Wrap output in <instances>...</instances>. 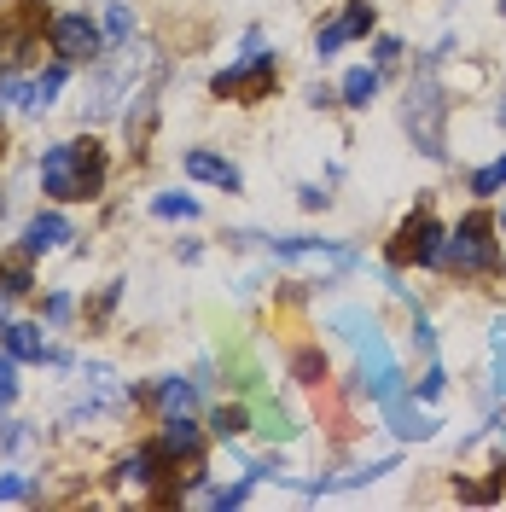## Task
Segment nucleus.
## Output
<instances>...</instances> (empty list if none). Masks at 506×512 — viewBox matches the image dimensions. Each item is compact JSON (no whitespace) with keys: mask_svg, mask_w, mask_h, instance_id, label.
Masks as SVG:
<instances>
[{"mask_svg":"<svg viewBox=\"0 0 506 512\" xmlns=\"http://www.w3.org/2000/svg\"><path fill=\"white\" fill-rule=\"evenodd\" d=\"M274 82H280V59L262 47V35H245V59H233L227 70L210 76V94L216 99H239V105H262V99L274 94Z\"/></svg>","mask_w":506,"mask_h":512,"instance_id":"5","label":"nucleus"},{"mask_svg":"<svg viewBox=\"0 0 506 512\" xmlns=\"http://www.w3.org/2000/svg\"><path fill=\"white\" fill-rule=\"evenodd\" d=\"M152 210L169 216V222H192V216H198V198H192V192H158V198H152Z\"/></svg>","mask_w":506,"mask_h":512,"instance_id":"18","label":"nucleus"},{"mask_svg":"<svg viewBox=\"0 0 506 512\" xmlns=\"http://www.w3.org/2000/svg\"><path fill=\"white\" fill-rule=\"evenodd\" d=\"M64 239H70V222H64L59 210H41V216H30V227H24V256L59 251Z\"/></svg>","mask_w":506,"mask_h":512,"instance_id":"13","label":"nucleus"},{"mask_svg":"<svg viewBox=\"0 0 506 512\" xmlns=\"http://www.w3.org/2000/svg\"><path fill=\"white\" fill-rule=\"evenodd\" d=\"M443 123H448V99H443V88H437V76H431V70H419V76L408 82V99H402V128L413 134L419 158H431V163L448 158Z\"/></svg>","mask_w":506,"mask_h":512,"instance_id":"4","label":"nucleus"},{"mask_svg":"<svg viewBox=\"0 0 506 512\" xmlns=\"http://www.w3.org/2000/svg\"><path fill=\"white\" fill-rule=\"evenodd\" d=\"M105 41H111V47L134 41V12H128L123 0H111V6H105Z\"/></svg>","mask_w":506,"mask_h":512,"instance_id":"19","label":"nucleus"},{"mask_svg":"<svg viewBox=\"0 0 506 512\" xmlns=\"http://www.w3.org/2000/svg\"><path fill=\"white\" fill-rule=\"evenodd\" d=\"M239 245H268V256H280L291 268H309V274H349L355 268V251L344 245H326V239H262V233H227Z\"/></svg>","mask_w":506,"mask_h":512,"instance_id":"6","label":"nucleus"},{"mask_svg":"<svg viewBox=\"0 0 506 512\" xmlns=\"http://www.w3.org/2000/svg\"><path fill=\"white\" fill-rule=\"evenodd\" d=\"M0 152H6V128H0Z\"/></svg>","mask_w":506,"mask_h":512,"instance_id":"33","label":"nucleus"},{"mask_svg":"<svg viewBox=\"0 0 506 512\" xmlns=\"http://www.w3.org/2000/svg\"><path fill=\"white\" fill-rule=\"evenodd\" d=\"M6 309H12V291H0V320H6Z\"/></svg>","mask_w":506,"mask_h":512,"instance_id":"32","label":"nucleus"},{"mask_svg":"<svg viewBox=\"0 0 506 512\" xmlns=\"http://www.w3.org/2000/svg\"><path fill=\"white\" fill-rule=\"evenodd\" d=\"M443 390H448V373L437 367V361H431V367H425V379H419V390H413V396H419V402H437Z\"/></svg>","mask_w":506,"mask_h":512,"instance_id":"27","label":"nucleus"},{"mask_svg":"<svg viewBox=\"0 0 506 512\" xmlns=\"http://www.w3.org/2000/svg\"><path fill=\"white\" fill-rule=\"evenodd\" d=\"M70 309H76V303H70L64 291H53V297H47V320H53V326H59V320H70Z\"/></svg>","mask_w":506,"mask_h":512,"instance_id":"31","label":"nucleus"},{"mask_svg":"<svg viewBox=\"0 0 506 512\" xmlns=\"http://www.w3.org/2000/svg\"><path fill=\"white\" fill-rule=\"evenodd\" d=\"M0 350L12 355V361H47V338H41V326H30V320H6L0 326Z\"/></svg>","mask_w":506,"mask_h":512,"instance_id":"12","label":"nucleus"},{"mask_svg":"<svg viewBox=\"0 0 506 512\" xmlns=\"http://www.w3.org/2000/svg\"><path fill=\"white\" fill-rule=\"evenodd\" d=\"M291 379H297V384H320V379H326V355H320L315 344H309V350H297V355H291Z\"/></svg>","mask_w":506,"mask_h":512,"instance_id":"20","label":"nucleus"},{"mask_svg":"<svg viewBox=\"0 0 506 512\" xmlns=\"http://www.w3.org/2000/svg\"><path fill=\"white\" fill-rule=\"evenodd\" d=\"M0 99H6V105H30L35 111V82H24V76H0Z\"/></svg>","mask_w":506,"mask_h":512,"instance_id":"25","label":"nucleus"},{"mask_svg":"<svg viewBox=\"0 0 506 512\" xmlns=\"http://www.w3.org/2000/svg\"><path fill=\"white\" fill-rule=\"evenodd\" d=\"M332 326L361 350V384H367L373 402H390V396L408 390L402 367H396V355H390V344H384V332H379V320L367 315V309H332Z\"/></svg>","mask_w":506,"mask_h":512,"instance_id":"2","label":"nucleus"},{"mask_svg":"<svg viewBox=\"0 0 506 512\" xmlns=\"http://www.w3.org/2000/svg\"><path fill=\"white\" fill-rule=\"evenodd\" d=\"M379 408H384L390 431H396L402 443H425V437H437V414H425L408 390H402V396H390V402H379Z\"/></svg>","mask_w":506,"mask_h":512,"instance_id":"10","label":"nucleus"},{"mask_svg":"<svg viewBox=\"0 0 506 512\" xmlns=\"http://www.w3.org/2000/svg\"><path fill=\"white\" fill-rule=\"evenodd\" d=\"M152 408H158L163 419L169 414H192V408H198V384L192 379H158L152 384Z\"/></svg>","mask_w":506,"mask_h":512,"instance_id":"16","label":"nucleus"},{"mask_svg":"<svg viewBox=\"0 0 506 512\" xmlns=\"http://www.w3.org/2000/svg\"><path fill=\"white\" fill-rule=\"evenodd\" d=\"M495 227H501V222H495L489 210L460 216V227H448L443 268L466 274V280H495V274H501V245H495Z\"/></svg>","mask_w":506,"mask_h":512,"instance_id":"3","label":"nucleus"},{"mask_svg":"<svg viewBox=\"0 0 506 512\" xmlns=\"http://www.w3.org/2000/svg\"><path fill=\"white\" fill-rule=\"evenodd\" d=\"M501 12H506V0H501Z\"/></svg>","mask_w":506,"mask_h":512,"instance_id":"35","label":"nucleus"},{"mask_svg":"<svg viewBox=\"0 0 506 512\" xmlns=\"http://www.w3.org/2000/svg\"><path fill=\"white\" fill-rule=\"evenodd\" d=\"M501 233H506V210H501Z\"/></svg>","mask_w":506,"mask_h":512,"instance_id":"34","label":"nucleus"},{"mask_svg":"<svg viewBox=\"0 0 506 512\" xmlns=\"http://www.w3.org/2000/svg\"><path fill=\"white\" fill-rule=\"evenodd\" d=\"M297 204H303V210H326V204H332V192H326V187H297Z\"/></svg>","mask_w":506,"mask_h":512,"instance_id":"30","label":"nucleus"},{"mask_svg":"<svg viewBox=\"0 0 506 512\" xmlns=\"http://www.w3.org/2000/svg\"><path fill=\"white\" fill-rule=\"evenodd\" d=\"M18 402V361L12 355H0V414Z\"/></svg>","mask_w":506,"mask_h":512,"instance_id":"26","label":"nucleus"},{"mask_svg":"<svg viewBox=\"0 0 506 512\" xmlns=\"http://www.w3.org/2000/svg\"><path fill=\"white\" fill-rule=\"evenodd\" d=\"M448 256V227L431 216V210H413L408 222L396 227V245H390V262H413V268H443Z\"/></svg>","mask_w":506,"mask_h":512,"instance_id":"7","label":"nucleus"},{"mask_svg":"<svg viewBox=\"0 0 506 512\" xmlns=\"http://www.w3.org/2000/svg\"><path fill=\"white\" fill-rule=\"evenodd\" d=\"M0 291H12V297H24V291H35L30 280V262L18 256V262H0Z\"/></svg>","mask_w":506,"mask_h":512,"instance_id":"21","label":"nucleus"},{"mask_svg":"<svg viewBox=\"0 0 506 512\" xmlns=\"http://www.w3.org/2000/svg\"><path fill=\"white\" fill-rule=\"evenodd\" d=\"M24 495H30V478L24 472H6L0 478V501H24Z\"/></svg>","mask_w":506,"mask_h":512,"instance_id":"29","label":"nucleus"},{"mask_svg":"<svg viewBox=\"0 0 506 512\" xmlns=\"http://www.w3.org/2000/svg\"><path fill=\"white\" fill-rule=\"evenodd\" d=\"M105 175H111V163H105V152H99L94 140L88 146L82 140H59V146L41 152V187H47V198H59V204L94 198L105 187Z\"/></svg>","mask_w":506,"mask_h":512,"instance_id":"1","label":"nucleus"},{"mask_svg":"<svg viewBox=\"0 0 506 512\" xmlns=\"http://www.w3.org/2000/svg\"><path fill=\"white\" fill-rule=\"evenodd\" d=\"M198 425H192V414H169L163 419V437H158V448L169 454V460H198Z\"/></svg>","mask_w":506,"mask_h":512,"instance_id":"14","label":"nucleus"},{"mask_svg":"<svg viewBox=\"0 0 506 512\" xmlns=\"http://www.w3.org/2000/svg\"><path fill=\"white\" fill-rule=\"evenodd\" d=\"M64 76H70V64H53V70H47V76H35V111H47V105H53V94H59L64 88Z\"/></svg>","mask_w":506,"mask_h":512,"instance_id":"22","label":"nucleus"},{"mask_svg":"<svg viewBox=\"0 0 506 512\" xmlns=\"http://www.w3.org/2000/svg\"><path fill=\"white\" fill-rule=\"evenodd\" d=\"M472 192H477V198H495V192H506V152H501V158H489L483 169H472Z\"/></svg>","mask_w":506,"mask_h":512,"instance_id":"17","label":"nucleus"},{"mask_svg":"<svg viewBox=\"0 0 506 512\" xmlns=\"http://www.w3.org/2000/svg\"><path fill=\"white\" fill-rule=\"evenodd\" d=\"M373 24H379V6H373V0H344V12H338L332 24H320V30H315V59L326 64L332 53H338V47L361 41V35L373 30Z\"/></svg>","mask_w":506,"mask_h":512,"instance_id":"9","label":"nucleus"},{"mask_svg":"<svg viewBox=\"0 0 506 512\" xmlns=\"http://www.w3.org/2000/svg\"><path fill=\"white\" fill-rule=\"evenodd\" d=\"M338 99H344L349 111H367V105L379 99V64H355V70H344Z\"/></svg>","mask_w":506,"mask_h":512,"instance_id":"15","label":"nucleus"},{"mask_svg":"<svg viewBox=\"0 0 506 512\" xmlns=\"http://www.w3.org/2000/svg\"><path fill=\"white\" fill-rule=\"evenodd\" d=\"M210 425H216V437H239V431H251V414H245L239 402H227V408H216Z\"/></svg>","mask_w":506,"mask_h":512,"instance_id":"23","label":"nucleus"},{"mask_svg":"<svg viewBox=\"0 0 506 512\" xmlns=\"http://www.w3.org/2000/svg\"><path fill=\"white\" fill-rule=\"evenodd\" d=\"M47 41H53V53H59L64 64H88V59H99L105 30H99L88 12H59V18L47 24Z\"/></svg>","mask_w":506,"mask_h":512,"instance_id":"8","label":"nucleus"},{"mask_svg":"<svg viewBox=\"0 0 506 512\" xmlns=\"http://www.w3.org/2000/svg\"><path fill=\"white\" fill-rule=\"evenodd\" d=\"M396 59H402V41H396V35H379V41H373V64L384 70V64H396Z\"/></svg>","mask_w":506,"mask_h":512,"instance_id":"28","label":"nucleus"},{"mask_svg":"<svg viewBox=\"0 0 506 512\" xmlns=\"http://www.w3.org/2000/svg\"><path fill=\"white\" fill-rule=\"evenodd\" d=\"M181 169H187L192 181H204V187H222V192H239V187H245V175H239V163L216 158V152H204V146H192L187 158H181Z\"/></svg>","mask_w":506,"mask_h":512,"instance_id":"11","label":"nucleus"},{"mask_svg":"<svg viewBox=\"0 0 506 512\" xmlns=\"http://www.w3.org/2000/svg\"><path fill=\"white\" fill-rule=\"evenodd\" d=\"M489 361H495V396H506V320H495L489 332Z\"/></svg>","mask_w":506,"mask_h":512,"instance_id":"24","label":"nucleus"}]
</instances>
